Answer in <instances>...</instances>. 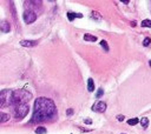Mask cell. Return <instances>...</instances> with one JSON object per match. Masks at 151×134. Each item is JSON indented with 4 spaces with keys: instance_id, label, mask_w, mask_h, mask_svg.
I'll list each match as a JSON object with an SVG mask.
<instances>
[{
    "instance_id": "603a6c76",
    "label": "cell",
    "mask_w": 151,
    "mask_h": 134,
    "mask_svg": "<svg viewBox=\"0 0 151 134\" xmlns=\"http://www.w3.org/2000/svg\"><path fill=\"white\" fill-rule=\"evenodd\" d=\"M84 122H85V123H88V125H91V123H92V120H91V119H85V120H84Z\"/></svg>"
},
{
    "instance_id": "277c9868",
    "label": "cell",
    "mask_w": 151,
    "mask_h": 134,
    "mask_svg": "<svg viewBox=\"0 0 151 134\" xmlns=\"http://www.w3.org/2000/svg\"><path fill=\"white\" fill-rule=\"evenodd\" d=\"M28 111H30V107H28L27 104L17 105V106H16V111H14V115H16V118H18V119H23V118H25V116L27 115Z\"/></svg>"
},
{
    "instance_id": "ba28073f",
    "label": "cell",
    "mask_w": 151,
    "mask_h": 134,
    "mask_svg": "<svg viewBox=\"0 0 151 134\" xmlns=\"http://www.w3.org/2000/svg\"><path fill=\"white\" fill-rule=\"evenodd\" d=\"M0 31L1 32H5V33H9L11 31V25L9 21H1L0 23Z\"/></svg>"
},
{
    "instance_id": "ac0fdd59",
    "label": "cell",
    "mask_w": 151,
    "mask_h": 134,
    "mask_svg": "<svg viewBox=\"0 0 151 134\" xmlns=\"http://www.w3.org/2000/svg\"><path fill=\"white\" fill-rule=\"evenodd\" d=\"M100 46L104 48L105 52H109V45H108L106 40H102V41H100Z\"/></svg>"
},
{
    "instance_id": "2e32d148",
    "label": "cell",
    "mask_w": 151,
    "mask_h": 134,
    "mask_svg": "<svg viewBox=\"0 0 151 134\" xmlns=\"http://www.w3.org/2000/svg\"><path fill=\"white\" fill-rule=\"evenodd\" d=\"M138 122H139V119L138 118H132V119H129L127 120V125H130V126H135Z\"/></svg>"
},
{
    "instance_id": "9a60e30c",
    "label": "cell",
    "mask_w": 151,
    "mask_h": 134,
    "mask_svg": "<svg viewBox=\"0 0 151 134\" xmlns=\"http://www.w3.org/2000/svg\"><path fill=\"white\" fill-rule=\"evenodd\" d=\"M84 40L85 41H97V38L93 37V35H90V34H84Z\"/></svg>"
},
{
    "instance_id": "5bb4252c",
    "label": "cell",
    "mask_w": 151,
    "mask_h": 134,
    "mask_svg": "<svg viewBox=\"0 0 151 134\" xmlns=\"http://www.w3.org/2000/svg\"><path fill=\"white\" fill-rule=\"evenodd\" d=\"M47 129L44 127V126H39L36 128V134H46Z\"/></svg>"
},
{
    "instance_id": "cb8c5ba5",
    "label": "cell",
    "mask_w": 151,
    "mask_h": 134,
    "mask_svg": "<svg viewBox=\"0 0 151 134\" xmlns=\"http://www.w3.org/2000/svg\"><path fill=\"white\" fill-rule=\"evenodd\" d=\"M131 26H133V27H135V26H136V23H135V21H132V23H131Z\"/></svg>"
},
{
    "instance_id": "4fadbf2b",
    "label": "cell",
    "mask_w": 151,
    "mask_h": 134,
    "mask_svg": "<svg viewBox=\"0 0 151 134\" xmlns=\"http://www.w3.org/2000/svg\"><path fill=\"white\" fill-rule=\"evenodd\" d=\"M139 122H140V125H142L143 128H147V126H149V119H147L146 116L142 118V119L139 120Z\"/></svg>"
},
{
    "instance_id": "44dd1931",
    "label": "cell",
    "mask_w": 151,
    "mask_h": 134,
    "mask_svg": "<svg viewBox=\"0 0 151 134\" xmlns=\"http://www.w3.org/2000/svg\"><path fill=\"white\" fill-rule=\"evenodd\" d=\"M72 114H73V109H72V108H68V109L66 111V115L70 116V115H72Z\"/></svg>"
},
{
    "instance_id": "e0dca14e",
    "label": "cell",
    "mask_w": 151,
    "mask_h": 134,
    "mask_svg": "<svg viewBox=\"0 0 151 134\" xmlns=\"http://www.w3.org/2000/svg\"><path fill=\"white\" fill-rule=\"evenodd\" d=\"M143 27H149V28H151V20H149V19H145V20H143L142 21V24H140Z\"/></svg>"
},
{
    "instance_id": "7a4b0ae2",
    "label": "cell",
    "mask_w": 151,
    "mask_h": 134,
    "mask_svg": "<svg viewBox=\"0 0 151 134\" xmlns=\"http://www.w3.org/2000/svg\"><path fill=\"white\" fill-rule=\"evenodd\" d=\"M32 99V93L26 91V90H16L12 91V95H11V102L12 105H23V104H27L30 100Z\"/></svg>"
},
{
    "instance_id": "ffe728a7",
    "label": "cell",
    "mask_w": 151,
    "mask_h": 134,
    "mask_svg": "<svg viewBox=\"0 0 151 134\" xmlns=\"http://www.w3.org/2000/svg\"><path fill=\"white\" fill-rule=\"evenodd\" d=\"M150 42H151V39H150V38H145V39H144V41H143V46L147 47V46L150 45Z\"/></svg>"
},
{
    "instance_id": "6da1fadb",
    "label": "cell",
    "mask_w": 151,
    "mask_h": 134,
    "mask_svg": "<svg viewBox=\"0 0 151 134\" xmlns=\"http://www.w3.org/2000/svg\"><path fill=\"white\" fill-rule=\"evenodd\" d=\"M54 114H56V104L53 100L45 97L36 99L33 106L32 122H41L44 120H48Z\"/></svg>"
},
{
    "instance_id": "3957f363",
    "label": "cell",
    "mask_w": 151,
    "mask_h": 134,
    "mask_svg": "<svg viewBox=\"0 0 151 134\" xmlns=\"http://www.w3.org/2000/svg\"><path fill=\"white\" fill-rule=\"evenodd\" d=\"M11 95H12V91H10V90L0 91V108L9 106V105H12Z\"/></svg>"
},
{
    "instance_id": "7c38bea8",
    "label": "cell",
    "mask_w": 151,
    "mask_h": 134,
    "mask_svg": "<svg viewBox=\"0 0 151 134\" xmlns=\"http://www.w3.org/2000/svg\"><path fill=\"white\" fill-rule=\"evenodd\" d=\"M88 91H89L90 93L95 91V81H93V79H91V78L88 80Z\"/></svg>"
},
{
    "instance_id": "30bf717a",
    "label": "cell",
    "mask_w": 151,
    "mask_h": 134,
    "mask_svg": "<svg viewBox=\"0 0 151 134\" xmlns=\"http://www.w3.org/2000/svg\"><path fill=\"white\" fill-rule=\"evenodd\" d=\"M90 17H91V19H93V20H96V21L102 20V14H100L99 12H97V11H92Z\"/></svg>"
},
{
    "instance_id": "9c48e42d",
    "label": "cell",
    "mask_w": 151,
    "mask_h": 134,
    "mask_svg": "<svg viewBox=\"0 0 151 134\" xmlns=\"http://www.w3.org/2000/svg\"><path fill=\"white\" fill-rule=\"evenodd\" d=\"M76 18H83V14L82 13H73V12H68L67 13V19L70 20V21H73Z\"/></svg>"
},
{
    "instance_id": "d6986e66",
    "label": "cell",
    "mask_w": 151,
    "mask_h": 134,
    "mask_svg": "<svg viewBox=\"0 0 151 134\" xmlns=\"http://www.w3.org/2000/svg\"><path fill=\"white\" fill-rule=\"evenodd\" d=\"M103 94H104L103 88H99V91H98V92H97V94H96V98H97V99H100V98L103 97Z\"/></svg>"
},
{
    "instance_id": "52a82bcc",
    "label": "cell",
    "mask_w": 151,
    "mask_h": 134,
    "mask_svg": "<svg viewBox=\"0 0 151 134\" xmlns=\"http://www.w3.org/2000/svg\"><path fill=\"white\" fill-rule=\"evenodd\" d=\"M20 45L24 47H34L38 45V40H21Z\"/></svg>"
},
{
    "instance_id": "d4e9b609",
    "label": "cell",
    "mask_w": 151,
    "mask_h": 134,
    "mask_svg": "<svg viewBox=\"0 0 151 134\" xmlns=\"http://www.w3.org/2000/svg\"><path fill=\"white\" fill-rule=\"evenodd\" d=\"M149 65H150V67H151V60H150V61H149Z\"/></svg>"
},
{
    "instance_id": "5b68a950",
    "label": "cell",
    "mask_w": 151,
    "mask_h": 134,
    "mask_svg": "<svg viewBox=\"0 0 151 134\" xmlns=\"http://www.w3.org/2000/svg\"><path fill=\"white\" fill-rule=\"evenodd\" d=\"M23 19L27 25H30V24H32V23H34L37 20V14L31 10H26L24 12V14H23Z\"/></svg>"
},
{
    "instance_id": "8992f818",
    "label": "cell",
    "mask_w": 151,
    "mask_h": 134,
    "mask_svg": "<svg viewBox=\"0 0 151 134\" xmlns=\"http://www.w3.org/2000/svg\"><path fill=\"white\" fill-rule=\"evenodd\" d=\"M92 109L97 113H104L106 111V104L104 101H97L93 106H92Z\"/></svg>"
},
{
    "instance_id": "7402d4cb",
    "label": "cell",
    "mask_w": 151,
    "mask_h": 134,
    "mask_svg": "<svg viewBox=\"0 0 151 134\" xmlns=\"http://www.w3.org/2000/svg\"><path fill=\"white\" fill-rule=\"evenodd\" d=\"M124 119H125V118H124V115H122V114L117 115V120H118V121H120V122H122V121H124Z\"/></svg>"
},
{
    "instance_id": "8fae6325",
    "label": "cell",
    "mask_w": 151,
    "mask_h": 134,
    "mask_svg": "<svg viewBox=\"0 0 151 134\" xmlns=\"http://www.w3.org/2000/svg\"><path fill=\"white\" fill-rule=\"evenodd\" d=\"M10 114H7V113H1L0 112V123H3V122H6V121H9L10 120Z\"/></svg>"
}]
</instances>
